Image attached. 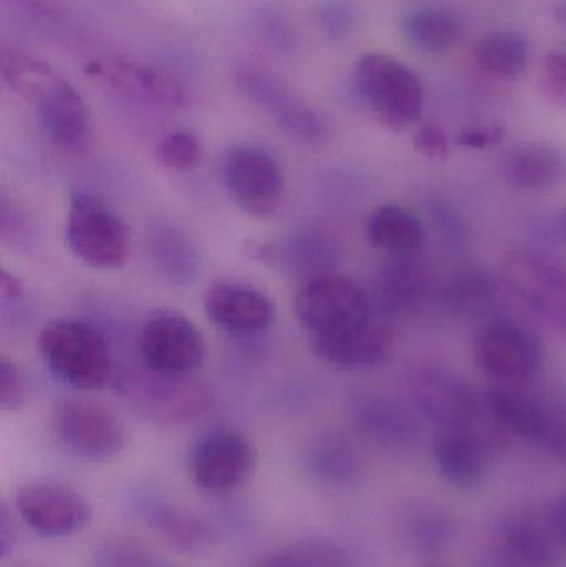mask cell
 <instances>
[{"mask_svg":"<svg viewBox=\"0 0 566 567\" xmlns=\"http://www.w3.org/2000/svg\"><path fill=\"white\" fill-rule=\"evenodd\" d=\"M3 85L32 103L40 128L56 150L70 155L92 145V113L79 90L52 65L9 43L0 47Z\"/></svg>","mask_w":566,"mask_h":567,"instance_id":"6da1fadb","label":"cell"},{"mask_svg":"<svg viewBox=\"0 0 566 567\" xmlns=\"http://www.w3.org/2000/svg\"><path fill=\"white\" fill-rule=\"evenodd\" d=\"M37 350L50 373L73 389H102L115 373L109 340L82 320L47 323L37 337Z\"/></svg>","mask_w":566,"mask_h":567,"instance_id":"7a4b0ae2","label":"cell"},{"mask_svg":"<svg viewBox=\"0 0 566 567\" xmlns=\"http://www.w3.org/2000/svg\"><path fill=\"white\" fill-rule=\"evenodd\" d=\"M352 85L362 105L385 128L402 132L421 118L424 89L411 66L384 53H366L352 70Z\"/></svg>","mask_w":566,"mask_h":567,"instance_id":"3957f363","label":"cell"},{"mask_svg":"<svg viewBox=\"0 0 566 567\" xmlns=\"http://www.w3.org/2000/svg\"><path fill=\"white\" fill-rule=\"evenodd\" d=\"M116 390L133 412L159 425L192 422L213 403L212 389L195 375H165L146 367L116 375Z\"/></svg>","mask_w":566,"mask_h":567,"instance_id":"277c9868","label":"cell"},{"mask_svg":"<svg viewBox=\"0 0 566 567\" xmlns=\"http://www.w3.org/2000/svg\"><path fill=\"white\" fill-rule=\"evenodd\" d=\"M65 239L72 255L89 268L116 271L132 255V231L102 199L73 193L66 213Z\"/></svg>","mask_w":566,"mask_h":567,"instance_id":"5b68a950","label":"cell"},{"mask_svg":"<svg viewBox=\"0 0 566 567\" xmlns=\"http://www.w3.org/2000/svg\"><path fill=\"white\" fill-rule=\"evenodd\" d=\"M295 313L309 340L338 336L372 320L364 289L335 272L302 282L295 297Z\"/></svg>","mask_w":566,"mask_h":567,"instance_id":"8992f818","label":"cell"},{"mask_svg":"<svg viewBox=\"0 0 566 567\" xmlns=\"http://www.w3.org/2000/svg\"><path fill=\"white\" fill-rule=\"evenodd\" d=\"M236 85L289 140L319 148L331 135L325 116L282 80L255 65L236 69Z\"/></svg>","mask_w":566,"mask_h":567,"instance_id":"52a82bcc","label":"cell"},{"mask_svg":"<svg viewBox=\"0 0 566 567\" xmlns=\"http://www.w3.org/2000/svg\"><path fill=\"white\" fill-rule=\"evenodd\" d=\"M52 432L70 455L85 462H109L122 453L126 435L119 416L102 403L66 399L53 409Z\"/></svg>","mask_w":566,"mask_h":567,"instance_id":"ba28073f","label":"cell"},{"mask_svg":"<svg viewBox=\"0 0 566 567\" xmlns=\"http://www.w3.org/2000/svg\"><path fill=\"white\" fill-rule=\"evenodd\" d=\"M226 192L245 215L268 219L282 205L286 176L281 163L261 146L243 145L223 159Z\"/></svg>","mask_w":566,"mask_h":567,"instance_id":"9c48e42d","label":"cell"},{"mask_svg":"<svg viewBox=\"0 0 566 567\" xmlns=\"http://www.w3.org/2000/svg\"><path fill=\"white\" fill-rule=\"evenodd\" d=\"M140 363L165 375H195L206 359V342L202 330L183 313L156 310L140 329Z\"/></svg>","mask_w":566,"mask_h":567,"instance_id":"30bf717a","label":"cell"},{"mask_svg":"<svg viewBox=\"0 0 566 567\" xmlns=\"http://www.w3.org/2000/svg\"><path fill=\"white\" fill-rule=\"evenodd\" d=\"M508 289L531 312L566 336V265L537 249H517L505 258Z\"/></svg>","mask_w":566,"mask_h":567,"instance_id":"8fae6325","label":"cell"},{"mask_svg":"<svg viewBox=\"0 0 566 567\" xmlns=\"http://www.w3.org/2000/svg\"><path fill=\"white\" fill-rule=\"evenodd\" d=\"M258 463L255 445L245 433L218 429L203 435L188 456L193 483L209 495H226L241 488Z\"/></svg>","mask_w":566,"mask_h":567,"instance_id":"7c38bea8","label":"cell"},{"mask_svg":"<svg viewBox=\"0 0 566 567\" xmlns=\"http://www.w3.org/2000/svg\"><path fill=\"white\" fill-rule=\"evenodd\" d=\"M478 367L504 383H522L535 375L544 362L541 340L524 323L494 319L478 329L474 340Z\"/></svg>","mask_w":566,"mask_h":567,"instance_id":"4fadbf2b","label":"cell"},{"mask_svg":"<svg viewBox=\"0 0 566 567\" xmlns=\"http://www.w3.org/2000/svg\"><path fill=\"white\" fill-rule=\"evenodd\" d=\"M85 72L115 92L146 105L182 110L192 100L188 86L178 75L132 56H100L85 66Z\"/></svg>","mask_w":566,"mask_h":567,"instance_id":"5bb4252c","label":"cell"},{"mask_svg":"<svg viewBox=\"0 0 566 567\" xmlns=\"http://www.w3.org/2000/svg\"><path fill=\"white\" fill-rule=\"evenodd\" d=\"M13 509L32 532L45 538L75 535L92 518L85 496L62 483H25L17 489Z\"/></svg>","mask_w":566,"mask_h":567,"instance_id":"9a60e30c","label":"cell"},{"mask_svg":"<svg viewBox=\"0 0 566 567\" xmlns=\"http://www.w3.org/2000/svg\"><path fill=\"white\" fill-rule=\"evenodd\" d=\"M501 425H481L464 430H444L434 443V463L439 475L459 489L482 485L495 452L504 443Z\"/></svg>","mask_w":566,"mask_h":567,"instance_id":"2e32d148","label":"cell"},{"mask_svg":"<svg viewBox=\"0 0 566 567\" xmlns=\"http://www.w3.org/2000/svg\"><path fill=\"white\" fill-rule=\"evenodd\" d=\"M487 409L505 432L531 440L562 465H566V423L560 415L518 390L495 389Z\"/></svg>","mask_w":566,"mask_h":567,"instance_id":"e0dca14e","label":"cell"},{"mask_svg":"<svg viewBox=\"0 0 566 567\" xmlns=\"http://www.w3.org/2000/svg\"><path fill=\"white\" fill-rule=\"evenodd\" d=\"M411 392L421 412L444 430H464L484 423L481 400L454 373L421 369L412 375Z\"/></svg>","mask_w":566,"mask_h":567,"instance_id":"ac0fdd59","label":"cell"},{"mask_svg":"<svg viewBox=\"0 0 566 567\" xmlns=\"http://www.w3.org/2000/svg\"><path fill=\"white\" fill-rule=\"evenodd\" d=\"M203 306L216 329L239 339L261 336L276 317L275 303L268 293L238 281L213 282L206 289Z\"/></svg>","mask_w":566,"mask_h":567,"instance_id":"d6986e66","label":"cell"},{"mask_svg":"<svg viewBox=\"0 0 566 567\" xmlns=\"http://www.w3.org/2000/svg\"><path fill=\"white\" fill-rule=\"evenodd\" d=\"M246 252L263 265L301 276L305 281L332 272L339 258L338 243L319 229H308L281 241H249Z\"/></svg>","mask_w":566,"mask_h":567,"instance_id":"ffe728a7","label":"cell"},{"mask_svg":"<svg viewBox=\"0 0 566 567\" xmlns=\"http://www.w3.org/2000/svg\"><path fill=\"white\" fill-rule=\"evenodd\" d=\"M352 419L366 439L392 455H408L421 443V426L411 412L384 395L356 396Z\"/></svg>","mask_w":566,"mask_h":567,"instance_id":"44dd1931","label":"cell"},{"mask_svg":"<svg viewBox=\"0 0 566 567\" xmlns=\"http://www.w3.org/2000/svg\"><path fill=\"white\" fill-rule=\"evenodd\" d=\"M394 329L388 322L369 320L338 336L311 339L312 352L341 370H371L384 363L394 349Z\"/></svg>","mask_w":566,"mask_h":567,"instance_id":"7402d4cb","label":"cell"},{"mask_svg":"<svg viewBox=\"0 0 566 567\" xmlns=\"http://www.w3.org/2000/svg\"><path fill=\"white\" fill-rule=\"evenodd\" d=\"M560 539L531 518L508 519L498 538V559L502 567H562Z\"/></svg>","mask_w":566,"mask_h":567,"instance_id":"603a6c76","label":"cell"},{"mask_svg":"<svg viewBox=\"0 0 566 567\" xmlns=\"http://www.w3.org/2000/svg\"><path fill=\"white\" fill-rule=\"evenodd\" d=\"M504 175L521 192H552L566 182V153L547 143H527L508 153Z\"/></svg>","mask_w":566,"mask_h":567,"instance_id":"cb8c5ba5","label":"cell"},{"mask_svg":"<svg viewBox=\"0 0 566 567\" xmlns=\"http://www.w3.org/2000/svg\"><path fill=\"white\" fill-rule=\"evenodd\" d=\"M148 252L156 271L173 286H193L202 276L203 259L188 233L158 223L148 233Z\"/></svg>","mask_w":566,"mask_h":567,"instance_id":"d4e9b609","label":"cell"},{"mask_svg":"<svg viewBox=\"0 0 566 567\" xmlns=\"http://www.w3.org/2000/svg\"><path fill=\"white\" fill-rule=\"evenodd\" d=\"M399 542L418 555L439 556L457 536V523L434 503H411L395 519Z\"/></svg>","mask_w":566,"mask_h":567,"instance_id":"484cf974","label":"cell"},{"mask_svg":"<svg viewBox=\"0 0 566 567\" xmlns=\"http://www.w3.org/2000/svg\"><path fill=\"white\" fill-rule=\"evenodd\" d=\"M366 236L375 249L392 258H414L424 249L428 231L421 219L399 205L374 209L366 223Z\"/></svg>","mask_w":566,"mask_h":567,"instance_id":"4316f807","label":"cell"},{"mask_svg":"<svg viewBox=\"0 0 566 567\" xmlns=\"http://www.w3.org/2000/svg\"><path fill=\"white\" fill-rule=\"evenodd\" d=\"M424 269L412 258H394L379 272L374 299L382 313L404 317L415 312L428 297Z\"/></svg>","mask_w":566,"mask_h":567,"instance_id":"83f0119b","label":"cell"},{"mask_svg":"<svg viewBox=\"0 0 566 567\" xmlns=\"http://www.w3.org/2000/svg\"><path fill=\"white\" fill-rule=\"evenodd\" d=\"M150 525L173 548L188 555H202L215 543L212 525L195 512L173 503L150 506Z\"/></svg>","mask_w":566,"mask_h":567,"instance_id":"f1b7e54d","label":"cell"},{"mask_svg":"<svg viewBox=\"0 0 566 567\" xmlns=\"http://www.w3.org/2000/svg\"><path fill=\"white\" fill-rule=\"evenodd\" d=\"M474 60L485 75L517 80L527 72L531 63V43L517 30H495L475 43Z\"/></svg>","mask_w":566,"mask_h":567,"instance_id":"f546056e","label":"cell"},{"mask_svg":"<svg viewBox=\"0 0 566 567\" xmlns=\"http://www.w3.org/2000/svg\"><path fill=\"white\" fill-rule=\"evenodd\" d=\"M308 465L321 482L341 488L356 485L364 473V462L358 446L339 433L321 436L311 446Z\"/></svg>","mask_w":566,"mask_h":567,"instance_id":"4dcf8cb0","label":"cell"},{"mask_svg":"<svg viewBox=\"0 0 566 567\" xmlns=\"http://www.w3.org/2000/svg\"><path fill=\"white\" fill-rule=\"evenodd\" d=\"M402 30L414 49L439 55L459 42L462 22L457 13L444 7H424L405 17Z\"/></svg>","mask_w":566,"mask_h":567,"instance_id":"1f68e13d","label":"cell"},{"mask_svg":"<svg viewBox=\"0 0 566 567\" xmlns=\"http://www.w3.org/2000/svg\"><path fill=\"white\" fill-rule=\"evenodd\" d=\"M497 292V282L488 272L465 269L442 287L441 302L442 307L454 316H475L495 302Z\"/></svg>","mask_w":566,"mask_h":567,"instance_id":"d6a6232c","label":"cell"},{"mask_svg":"<svg viewBox=\"0 0 566 567\" xmlns=\"http://www.w3.org/2000/svg\"><path fill=\"white\" fill-rule=\"evenodd\" d=\"M253 567H352V563L336 543L311 538L266 553Z\"/></svg>","mask_w":566,"mask_h":567,"instance_id":"836d02e7","label":"cell"},{"mask_svg":"<svg viewBox=\"0 0 566 567\" xmlns=\"http://www.w3.org/2000/svg\"><path fill=\"white\" fill-rule=\"evenodd\" d=\"M155 155L163 168L186 173L202 165L205 150L196 133L189 130H175L159 140Z\"/></svg>","mask_w":566,"mask_h":567,"instance_id":"e575fe53","label":"cell"},{"mask_svg":"<svg viewBox=\"0 0 566 567\" xmlns=\"http://www.w3.org/2000/svg\"><path fill=\"white\" fill-rule=\"evenodd\" d=\"M0 241L12 251L32 252L37 246V228L22 206L2 193L0 196Z\"/></svg>","mask_w":566,"mask_h":567,"instance_id":"d590c367","label":"cell"},{"mask_svg":"<svg viewBox=\"0 0 566 567\" xmlns=\"http://www.w3.org/2000/svg\"><path fill=\"white\" fill-rule=\"evenodd\" d=\"M92 567H156L152 553L126 536H113L96 546L92 553Z\"/></svg>","mask_w":566,"mask_h":567,"instance_id":"8d00e7d4","label":"cell"},{"mask_svg":"<svg viewBox=\"0 0 566 567\" xmlns=\"http://www.w3.org/2000/svg\"><path fill=\"white\" fill-rule=\"evenodd\" d=\"M318 20L329 39L342 42L352 35L358 25V10L349 0H325L319 6Z\"/></svg>","mask_w":566,"mask_h":567,"instance_id":"74e56055","label":"cell"},{"mask_svg":"<svg viewBox=\"0 0 566 567\" xmlns=\"http://www.w3.org/2000/svg\"><path fill=\"white\" fill-rule=\"evenodd\" d=\"M541 90L555 109L566 112V53L545 56L541 70Z\"/></svg>","mask_w":566,"mask_h":567,"instance_id":"f35d334b","label":"cell"},{"mask_svg":"<svg viewBox=\"0 0 566 567\" xmlns=\"http://www.w3.org/2000/svg\"><path fill=\"white\" fill-rule=\"evenodd\" d=\"M27 386L19 365L9 357H0V409L17 412L25 405Z\"/></svg>","mask_w":566,"mask_h":567,"instance_id":"ab89813d","label":"cell"},{"mask_svg":"<svg viewBox=\"0 0 566 567\" xmlns=\"http://www.w3.org/2000/svg\"><path fill=\"white\" fill-rule=\"evenodd\" d=\"M414 146L428 159H445L451 150V142L441 126L429 123L415 132Z\"/></svg>","mask_w":566,"mask_h":567,"instance_id":"60d3db41","label":"cell"},{"mask_svg":"<svg viewBox=\"0 0 566 567\" xmlns=\"http://www.w3.org/2000/svg\"><path fill=\"white\" fill-rule=\"evenodd\" d=\"M431 215L438 225L441 235L452 243V246H462L465 243V226L461 216L447 203H432Z\"/></svg>","mask_w":566,"mask_h":567,"instance_id":"b9f144b4","label":"cell"},{"mask_svg":"<svg viewBox=\"0 0 566 567\" xmlns=\"http://www.w3.org/2000/svg\"><path fill=\"white\" fill-rule=\"evenodd\" d=\"M259 27H261L263 37L268 40L275 49L288 52L292 47V30L289 27L288 20L285 17L276 16V13H268L263 16L259 20Z\"/></svg>","mask_w":566,"mask_h":567,"instance_id":"7bdbcfd3","label":"cell"},{"mask_svg":"<svg viewBox=\"0 0 566 567\" xmlns=\"http://www.w3.org/2000/svg\"><path fill=\"white\" fill-rule=\"evenodd\" d=\"M505 130L501 125L474 126L459 135L457 143L464 148L488 150L504 138Z\"/></svg>","mask_w":566,"mask_h":567,"instance_id":"ee69618b","label":"cell"},{"mask_svg":"<svg viewBox=\"0 0 566 567\" xmlns=\"http://www.w3.org/2000/svg\"><path fill=\"white\" fill-rule=\"evenodd\" d=\"M0 299H2V309H17L22 306L27 299V289L23 282L12 272L2 269L0 272Z\"/></svg>","mask_w":566,"mask_h":567,"instance_id":"f6af8a7d","label":"cell"},{"mask_svg":"<svg viewBox=\"0 0 566 567\" xmlns=\"http://www.w3.org/2000/svg\"><path fill=\"white\" fill-rule=\"evenodd\" d=\"M17 529L13 522V512L3 503L0 509V556L9 558L10 553L16 548Z\"/></svg>","mask_w":566,"mask_h":567,"instance_id":"bcb514c9","label":"cell"},{"mask_svg":"<svg viewBox=\"0 0 566 567\" xmlns=\"http://www.w3.org/2000/svg\"><path fill=\"white\" fill-rule=\"evenodd\" d=\"M9 2L35 17H53L62 9V0H9Z\"/></svg>","mask_w":566,"mask_h":567,"instance_id":"7dc6e473","label":"cell"},{"mask_svg":"<svg viewBox=\"0 0 566 567\" xmlns=\"http://www.w3.org/2000/svg\"><path fill=\"white\" fill-rule=\"evenodd\" d=\"M550 525L562 545L566 546V493L555 502L554 508H552Z\"/></svg>","mask_w":566,"mask_h":567,"instance_id":"c3c4849f","label":"cell"},{"mask_svg":"<svg viewBox=\"0 0 566 567\" xmlns=\"http://www.w3.org/2000/svg\"><path fill=\"white\" fill-rule=\"evenodd\" d=\"M418 567H452L449 563L442 561L439 556H428V558L422 559L419 563Z\"/></svg>","mask_w":566,"mask_h":567,"instance_id":"681fc988","label":"cell"},{"mask_svg":"<svg viewBox=\"0 0 566 567\" xmlns=\"http://www.w3.org/2000/svg\"><path fill=\"white\" fill-rule=\"evenodd\" d=\"M560 229H562V233H564V236L566 238V209H564V213H562Z\"/></svg>","mask_w":566,"mask_h":567,"instance_id":"f907efd6","label":"cell"},{"mask_svg":"<svg viewBox=\"0 0 566 567\" xmlns=\"http://www.w3.org/2000/svg\"><path fill=\"white\" fill-rule=\"evenodd\" d=\"M17 567H33V566H17Z\"/></svg>","mask_w":566,"mask_h":567,"instance_id":"816d5d0a","label":"cell"},{"mask_svg":"<svg viewBox=\"0 0 566 567\" xmlns=\"http://www.w3.org/2000/svg\"><path fill=\"white\" fill-rule=\"evenodd\" d=\"M566 13V12H565Z\"/></svg>","mask_w":566,"mask_h":567,"instance_id":"f5cc1de1","label":"cell"}]
</instances>
